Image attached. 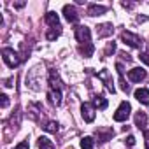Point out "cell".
I'll return each mask as SVG.
<instances>
[{"label": "cell", "mask_w": 149, "mask_h": 149, "mask_svg": "<svg viewBox=\"0 0 149 149\" xmlns=\"http://www.w3.org/2000/svg\"><path fill=\"white\" fill-rule=\"evenodd\" d=\"M0 98H2V100H0V105H2V109H6V107L9 105V97H7V95H2Z\"/></svg>", "instance_id": "22"}, {"label": "cell", "mask_w": 149, "mask_h": 149, "mask_svg": "<svg viewBox=\"0 0 149 149\" xmlns=\"http://www.w3.org/2000/svg\"><path fill=\"white\" fill-rule=\"evenodd\" d=\"M114 32V28H112V25L111 23H104V25H100V26H97V35L102 39V37H107V35H111Z\"/></svg>", "instance_id": "9"}, {"label": "cell", "mask_w": 149, "mask_h": 149, "mask_svg": "<svg viewBox=\"0 0 149 149\" xmlns=\"http://www.w3.org/2000/svg\"><path fill=\"white\" fill-rule=\"evenodd\" d=\"M47 98H49V102H51L53 105H60V104H61V91H60V90H49Z\"/></svg>", "instance_id": "11"}, {"label": "cell", "mask_w": 149, "mask_h": 149, "mask_svg": "<svg viewBox=\"0 0 149 149\" xmlns=\"http://www.w3.org/2000/svg\"><path fill=\"white\" fill-rule=\"evenodd\" d=\"M135 98H137L140 104L149 105V90H146V88H139V90H135Z\"/></svg>", "instance_id": "8"}, {"label": "cell", "mask_w": 149, "mask_h": 149, "mask_svg": "<svg viewBox=\"0 0 149 149\" xmlns=\"http://www.w3.org/2000/svg\"><path fill=\"white\" fill-rule=\"evenodd\" d=\"M147 19H149V18H146V16H139V18H137V21H139V23H142V21H147Z\"/></svg>", "instance_id": "28"}, {"label": "cell", "mask_w": 149, "mask_h": 149, "mask_svg": "<svg viewBox=\"0 0 149 149\" xmlns=\"http://www.w3.org/2000/svg\"><path fill=\"white\" fill-rule=\"evenodd\" d=\"M130 111H132V105L128 102H121L116 114H114V121H126L130 116Z\"/></svg>", "instance_id": "2"}, {"label": "cell", "mask_w": 149, "mask_h": 149, "mask_svg": "<svg viewBox=\"0 0 149 149\" xmlns=\"http://www.w3.org/2000/svg\"><path fill=\"white\" fill-rule=\"evenodd\" d=\"M146 149H149V146H146Z\"/></svg>", "instance_id": "29"}, {"label": "cell", "mask_w": 149, "mask_h": 149, "mask_svg": "<svg viewBox=\"0 0 149 149\" xmlns=\"http://www.w3.org/2000/svg\"><path fill=\"white\" fill-rule=\"evenodd\" d=\"M13 83H14V79H7L4 86H7V88H11V86H13Z\"/></svg>", "instance_id": "27"}, {"label": "cell", "mask_w": 149, "mask_h": 149, "mask_svg": "<svg viewBox=\"0 0 149 149\" xmlns=\"http://www.w3.org/2000/svg\"><path fill=\"white\" fill-rule=\"evenodd\" d=\"M76 39L81 42V44H88L91 40V32L88 26H77L76 28Z\"/></svg>", "instance_id": "5"}, {"label": "cell", "mask_w": 149, "mask_h": 149, "mask_svg": "<svg viewBox=\"0 0 149 149\" xmlns=\"http://www.w3.org/2000/svg\"><path fill=\"white\" fill-rule=\"evenodd\" d=\"M104 13H107V7H105V6L91 4V6L88 7V16H100V14H104Z\"/></svg>", "instance_id": "10"}, {"label": "cell", "mask_w": 149, "mask_h": 149, "mask_svg": "<svg viewBox=\"0 0 149 149\" xmlns=\"http://www.w3.org/2000/svg\"><path fill=\"white\" fill-rule=\"evenodd\" d=\"M2 58H4V61H6V65L7 67H11V68H14V67H18L19 65V56H18V53L14 51V49H11V47H4L2 49Z\"/></svg>", "instance_id": "1"}, {"label": "cell", "mask_w": 149, "mask_h": 149, "mask_svg": "<svg viewBox=\"0 0 149 149\" xmlns=\"http://www.w3.org/2000/svg\"><path fill=\"white\" fill-rule=\"evenodd\" d=\"M81 114H83V119H84L86 123L95 121V104L84 102V104L81 105Z\"/></svg>", "instance_id": "3"}, {"label": "cell", "mask_w": 149, "mask_h": 149, "mask_svg": "<svg viewBox=\"0 0 149 149\" xmlns=\"http://www.w3.org/2000/svg\"><path fill=\"white\" fill-rule=\"evenodd\" d=\"M63 14H65V19L68 23H77V19H79V14H77V11H76L74 6H65L63 7Z\"/></svg>", "instance_id": "7"}, {"label": "cell", "mask_w": 149, "mask_h": 149, "mask_svg": "<svg viewBox=\"0 0 149 149\" xmlns=\"http://www.w3.org/2000/svg\"><path fill=\"white\" fill-rule=\"evenodd\" d=\"M146 125H147V116H146V112H137V114H135V126L146 128Z\"/></svg>", "instance_id": "16"}, {"label": "cell", "mask_w": 149, "mask_h": 149, "mask_svg": "<svg viewBox=\"0 0 149 149\" xmlns=\"http://www.w3.org/2000/svg\"><path fill=\"white\" fill-rule=\"evenodd\" d=\"M58 126H60V125H58L56 121H49V123H47L44 128H46L49 133H56V132H58Z\"/></svg>", "instance_id": "20"}, {"label": "cell", "mask_w": 149, "mask_h": 149, "mask_svg": "<svg viewBox=\"0 0 149 149\" xmlns=\"http://www.w3.org/2000/svg\"><path fill=\"white\" fill-rule=\"evenodd\" d=\"M140 60H142L146 65H149V54H147V53H140Z\"/></svg>", "instance_id": "25"}, {"label": "cell", "mask_w": 149, "mask_h": 149, "mask_svg": "<svg viewBox=\"0 0 149 149\" xmlns=\"http://www.w3.org/2000/svg\"><path fill=\"white\" fill-rule=\"evenodd\" d=\"M121 40H123L125 44L132 46V47H140V46H142L140 37L135 35V33H132V32H123V33H121Z\"/></svg>", "instance_id": "4"}, {"label": "cell", "mask_w": 149, "mask_h": 149, "mask_svg": "<svg viewBox=\"0 0 149 149\" xmlns=\"http://www.w3.org/2000/svg\"><path fill=\"white\" fill-rule=\"evenodd\" d=\"M93 146H95L93 137H83L81 139V147L83 149H93Z\"/></svg>", "instance_id": "18"}, {"label": "cell", "mask_w": 149, "mask_h": 149, "mask_svg": "<svg viewBox=\"0 0 149 149\" xmlns=\"http://www.w3.org/2000/svg\"><path fill=\"white\" fill-rule=\"evenodd\" d=\"M98 77H102V79L105 81V84H107V90H109L111 93H114V91H116V88H114V84H112V79L109 77V74H107V70H102V72L98 74Z\"/></svg>", "instance_id": "15"}, {"label": "cell", "mask_w": 149, "mask_h": 149, "mask_svg": "<svg viewBox=\"0 0 149 149\" xmlns=\"http://www.w3.org/2000/svg\"><path fill=\"white\" fill-rule=\"evenodd\" d=\"M39 147H40V149H54V144H53L47 137H40V139H39Z\"/></svg>", "instance_id": "17"}, {"label": "cell", "mask_w": 149, "mask_h": 149, "mask_svg": "<svg viewBox=\"0 0 149 149\" xmlns=\"http://www.w3.org/2000/svg\"><path fill=\"white\" fill-rule=\"evenodd\" d=\"M60 33H61V30H60V28H54L53 32L47 33V39H49V40H54L56 37H60Z\"/></svg>", "instance_id": "21"}, {"label": "cell", "mask_w": 149, "mask_h": 149, "mask_svg": "<svg viewBox=\"0 0 149 149\" xmlns=\"http://www.w3.org/2000/svg\"><path fill=\"white\" fill-rule=\"evenodd\" d=\"M114 51H116V44L111 42V44L107 46V49H105V54H111V53H114Z\"/></svg>", "instance_id": "23"}, {"label": "cell", "mask_w": 149, "mask_h": 149, "mask_svg": "<svg viewBox=\"0 0 149 149\" xmlns=\"http://www.w3.org/2000/svg\"><path fill=\"white\" fill-rule=\"evenodd\" d=\"M146 70L142 68V67H135V68H132L130 72H128V77H130V81H133V83H140V81H144L146 79Z\"/></svg>", "instance_id": "6"}, {"label": "cell", "mask_w": 149, "mask_h": 149, "mask_svg": "<svg viewBox=\"0 0 149 149\" xmlns=\"http://www.w3.org/2000/svg\"><path fill=\"white\" fill-rule=\"evenodd\" d=\"M79 51H81V54H83L84 58H90V56H93V53H95V46H93L91 42L81 44V46H79Z\"/></svg>", "instance_id": "13"}, {"label": "cell", "mask_w": 149, "mask_h": 149, "mask_svg": "<svg viewBox=\"0 0 149 149\" xmlns=\"http://www.w3.org/2000/svg\"><path fill=\"white\" fill-rule=\"evenodd\" d=\"M95 107H98V109H107V100L104 98V97H97L95 98Z\"/></svg>", "instance_id": "19"}, {"label": "cell", "mask_w": 149, "mask_h": 149, "mask_svg": "<svg viewBox=\"0 0 149 149\" xmlns=\"http://www.w3.org/2000/svg\"><path fill=\"white\" fill-rule=\"evenodd\" d=\"M126 144H128V146H135V137H133V135H128Z\"/></svg>", "instance_id": "26"}, {"label": "cell", "mask_w": 149, "mask_h": 149, "mask_svg": "<svg viewBox=\"0 0 149 149\" xmlns=\"http://www.w3.org/2000/svg\"><path fill=\"white\" fill-rule=\"evenodd\" d=\"M49 86H51V90H60V86H61V81L58 77L56 70H51L49 72Z\"/></svg>", "instance_id": "12"}, {"label": "cell", "mask_w": 149, "mask_h": 149, "mask_svg": "<svg viewBox=\"0 0 149 149\" xmlns=\"http://www.w3.org/2000/svg\"><path fill=\"white\" fill-rule=\"evenodd\" d=\"M28 147H30L28 140H23V142H19V144L16 146V149H28Z\"/></svg>", "instance_id": "24"}, {"label": "cell", "mask_w": 149, "mask_h": 149, "mask_svg": "<svg viewBox=\"0 0 149 149\" xmlns=\"http://www.w3.org/2000/svg\"><path fill=\"white\" fill-rule=\"evenodd\" d=\"M46 21H47L53 28H61V26H60V18H58V14L53 13V11L46 14Z\"/></svg>", "instance_id": "14"}]
</instances>
